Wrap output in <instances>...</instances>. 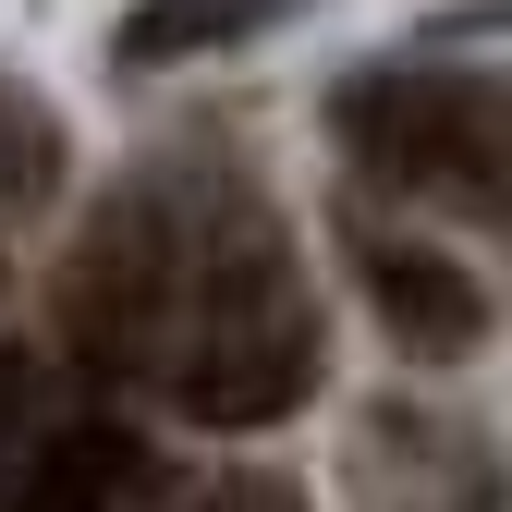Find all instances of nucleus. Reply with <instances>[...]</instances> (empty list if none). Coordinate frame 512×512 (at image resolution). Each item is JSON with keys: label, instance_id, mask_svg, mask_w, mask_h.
Listing matches in <instances>:
<instances>
[{"label": "nucleus", "instance_id": "obj_1", "mask_svg": "<svg viewBox=\"0 0 512 512\" xmlns=\"http://www.w3.org/2000/svg\"><path fill=\"white\" fill-rule=\"evenodd\" d=\"M317 366H330V330H317L293 232L256 196L196 208V269H183V317H171L159 391L196 427H281L317 391Z\"/></svg>", "mask_w": 512, "mask_h": 512}, {"label": "nucleus", "instance_id": "obj_2", "mask_svg": "<svg viewBox=\"0 0 512 512\" xmlns=\"http://www.w3.org/2000/svg\"><path fill=\"white\" fill-rule=\"evenodd\" d=\"M342 147L366 183L391 196H427V208H476L500 220L512 208V86L500 74H464V61H378L330 98Z\"/></svg>", "mask_w": 512, "mask_h": 512}, {"label": "nucleus", "instance_id": "obj_3", "mask_svg": "<svg viewBox=\"0 0 512 512\" xmlns=\"http://www.w3.org/2000/svg\"><path fill=\"white\" fill-rule=\"evenodd\" d=\"M183 269H196V208L110 196L86 220V244L61 256V354L86 378H159L171 366V317H183Z\"/></svg>", "mask_w": 512, "mask_h": 512}, {"label": "nucleus", "instance_id": "obj_4", "mask_svg": "<svg viewBox=\"0 0 512 512\" xmlns=\"http://www.w3.org/2000/svg\"><path fill=\"white\" fill-rule=\"evenodd\" d=\"M342 256H354V281H366V317L391 330L403 366H464L488 342V281L464 269V256H439L427 232H391L378 208L342 220Z\"/></svg>", "mask_w": 512, "mask_h": 512}, {"label": "nucleus", "instance_id": "obj_5", "mask_svg": "<svg viewBox=\"0 0 512 512\" xmlns=\"http://www.w3.org/2000/svg\"><path fill=\"white\" fill-rule=\"evenodd\" d=\"M135 500H159V452L110 415L49 427L25 452V476H13V512H135Z\"/></svg>", "mask_w": 512, "mask_h": 512}, {"label": "nucleus", "instance_id": "obj_6", "mask_svg": "<svg viewBox=\"0 0 512 512\" xmlns=\"http://www.w3.org/2000/svg\"><path fill=\"white\" fill-rule=\"evenodd\" d=\"M427 476H452L476 512L500 500V476H488V452L464 427H439V415H403V403H378L366 415V488H427Z\"/></svg>", "mask_w": 512, "mask_h": 512}, {"label": "nucleus", "instance_id": "obj_7", "mask_svg": "<svg viewBox=\"0 0 512 512\" xmlns=\"http://www.w3.org/2000/svg\"><path fill=\"white\" fill-rule=\"evenodd\" d=\"M269 13H293V0H135V13L110 25V61L159 74V61H196V49H244Z\"/></svg>", "mask_w": 512, "mask_h": 512}, {"label": "nucleus", "instance_id": "obj_8", "mask_svg": "<svg viewBox=\"0 0 512 512\" xmlns=\"http://www.w3.org/2000/svg\"><path fill=\"white\" fill-rule=\"evenodd\" d=\"M49 183H61V110L0 74V208H37Z\"/></svg>", "mask_w": 512, "mask_h": 512}, {"label": "nucleus", "instance_id": "obj_9", "mask_svg": "<svg viewBox=\"0 0 512 512\" xmlns=\"http://www.w3.org/2000/svg\"><path fill=\"white\" fill-rule=\"evenodd\" d=\"M25 452H37V354L0 342V488L25 476Z\"/></svg>", "mask_w": 512, "mask_h": 512}, {"label": "nucleus", "instance_id": "obj_10", "mask_svg": "<svg viewBox=\"0 0 512 512\" xmlns=\"http://www.w3.org/2000/svg\"><path fill=\"white\" fill-rule=\"evenodd\" d=\"M183 512H305V488L293 476H220V488H196Z\"/></svg>", "mask_w": 512, "mask_h": 512}]
</instances>
